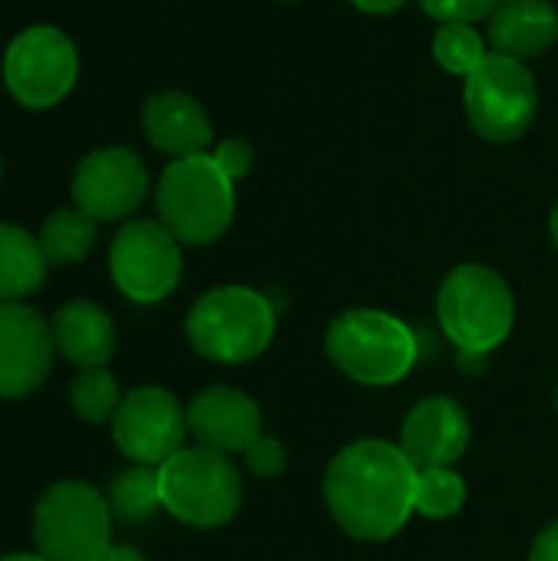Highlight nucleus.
<instances>
[{
  "mask_svg": "<svg viewBox=\"0 0 558 561\" xmlns=\"http://www.w3.org/2000/svg\"><path fill=\"white\" fill-rule=\"evenodd\" d=\"M79 76L76 43L49 26L36 23L16 33L3 53V82L7 92L26 108H53L59 105Z\"/></svg>",
  "mask_w": 558,
  "mask_h": 561,
  "instance_id": "nucleus-9",
  "label": "nucleus"
},
{
  "mask_svg": "<svg viewBox=\"0 0 558 561\" xmlns=\"http://www.w3.org/2000/svg\"><path fill=\"white\" fill-rule=\"evenodd\" d=\"M349 3L368 16H388V13H398L408 0H349Z\"/></svg>",
  "mask_w": 558,
  "mask_h": 561,
  "instance_id": "nucleus-29",
  "label": "nucleus"
},
{
  "mask_svg": "<svg viewBox=\"0 0 558 561\" xmlns=\"http://www.w3.org/2000/svg\"><path fill=\"white\" fill-rule=\"evenodd\" d=\"M141 131L148 145L161 154L174 158H191L204 154L214 141V125L204 112V105L178 89L155 92L141 105Z\"/></svg>",
  "mask_w": 558,
  "mask_h": 561,
  "instance_id": "nucleus-16",
  "label": "nucleus"
},
{
  "mask_svg": "<svg viewBox=\"0 0 558 561\" xmlns=\"http://www.w3.org/2000/svg\"><path fill=\"white\" fill-rule=\"evenodd\" d=\"M464 112L470 128L497 145L520 141L539 112V85L523 59L493 53L464 79Z\"/></svg>",
  "mask_w": 558,
  "mask_h": 561,
  "instance_id": "nucleus-7",
  "label": "nucleus"
},
{
  "mask_svg": "<svg viewBox=\"0 0 558 561\" xmlns=\"http://www.w3.org/2000/svg\"><path fill=\"white\" fill-rule=\"evenodd\" d=\"M431 53L444 72L467 79L490 56V43L474 23H441L434 33Z\"/></svg>",
  "mask_w": 558,
  "mask_h": 561,
  "instance_id": "nucleus-22",
  "label": "nucleus"
},
{
  "mask_svg": "<svg viewBox=\"0 0 558 561\" xmlns=\"http://www.w3.org/2000/svg\"><path fill=\"white\" fill-rule=\"evenodd\" d=\"M112 506L86 480L53 483L36 503L33 539L49 561H99L112 546Z\"/></svg>",
  "mask_w": 558,
  "mask_h": 561,
  "instance_id": "nucleus-8",
  "label": "nucleus"
},
{
  "mask_svg": "<svg viewBox=\"0 0 558 561\" xmlns=\"http://www.w3.org/2000/svg\"><path fill=\"white\" fill-rule=\"evenodd\" d=\"M151 178L145 161L132 148L89 151L72 174V201L92 220H122L135 214L148 197Z\"/></svg>",
  "mask_w": 558,
  "mask_h": 561,
  "instance_id": "nucleus-12",
  "label": "nucleus"
},
{
  "mask_svg": "<svg viewBox=\"0 0 558 561\" xmlns=\"http://www.w3.org/2000/svg\"><path fill=\"white\" fill-rule=\"evenodd\" d=\"M109 506L125 523H145L161 506V486H158V467L135 463L122 470L109 486Z\"/></svg>",
  "mask_w": 558,
  "mask_h": 561,
  "instance_id": "nucleus-21",
  "label": "nucleus"
},
{
  "mask_svg": "<svg viewBox=\"0 0 558 561\" xmlns=\"http://www.w3.org/2000/svg\"><path fill=\"white\" fill-rule=\"evenodd\" d=\"M210 154H214V161L224 168V174H227L230 181L247 178L250 168H253V148H250V141H243V138H224Z\"/></svg>",
  "mask_w": 558,
  "mask_h": 561,
  "instance_id": "nucleus-27",
  "label": "nucleus"
},
{
  "mask_svg": "<svg viewBox=\"0 0 558 561\" xmlns=\"http://www.w3.org/2000/svg\"><path fill=\"white\" fill-rule=\"evenodd\" d=\"M464 500H467V486H464L460 473H454V467L418 473L414 513H421L428 519H451L460 513Z\"/></svg>",
  "mask_w": 558,
  "mask_h": 561,
  "instance_id": "nucleus-24",
  "label": "nucleus"
},
{
  "mask_svg": "<svg viewBox=\"0 0 558 561\" xmlns=\"http://www.w3.org/2000/svg\"><path fill=\"white\" fill-rule=\"evenodd\" d=\"M49 322L30 306L0 302V398H23L43 385L53 365Z\"/></svg>",
  "mask_w": 558,
  "mask_h": 561,
  "instance_id": "nucleus-13",
  "label": "nucleus"
},
{
  "mask_svg": "<svg viewBox=\"0 0 558 561\" xmlns=\"http://www.w3.org/2000/svg\"><path fill=\"white\" fill-rule=\"evenodd\" d=\"M276 3H299V0H276Z\"/></svg>",
  "mask_w": 558,
  "mask_h": 561,
  "instance_id": "nucleus-33",
  "label": "nucleus"
},
{
  "mask_svg": "<svg viewBox=\"0 0 558 561\" xmlns=\"http://www.w3.org/2000/svg\"><path fill=\"white\" fill-rule=\"evenodd\" d=\"M187 411L164 388H135L122 398L112 417V440L132 460L145 467H161L184 447Z\"/></svg>",
  "mask_w": 558,
  "mask_h": 561,
  "instance_id": "nucleus-11",
  "label": "nucleus"
},
{
  "mask_svg": "<svg viewBox=\"0 0 558 561\" xmlns=\"http://www.w3.org/2000/svg\"><path fill=\"white\" fill-rule=\"evenodd\" d=\"M418 3L437 23H477V20H490L503 0H418Z\"/></svg>",
  "mask_w": 558,
  "mask_h": 561,
  "instance_id": "nucleus-25",
  "label": "nucleus"
},
{
  "mask_svg": "<svg viewBox=\"0 0 558 561\" xmlns=\"http://www.w3.org/2000/svg\"><path fill=\"white\" fill-rule=\"evenodd\" d=\"M39 247H43L46 263H56V266L79 263L95 247V220L79 207H62L46 217L39 230Z\"/></svg>",
  "mask_w": 558,
  "mask_h": 561,
  "instance_id": "nucleus-20",
  "label": "nucleus"
},
{
  "mask_svg": "<svg viewBox=\"0 0 558 561\" xmlns=\"http://www.w3.org/2000/svg\"><path fill=\"white\" fill-rule=\"evenodd\" d=\"M0 561H49L46 556H26V552H16V556H3Z\"/></svg>",
  "mask_w": 558,
  "mask_h": 561,
  "instance_id": "nucleus-31",
  "label": "nucleus"
},
{
  "mask_svg": "<svg viewBox=\"0 0 558 561\" xmlns=\"http://www.w3.org/2000/svg\"><path fill=\"white\" fill-rule=\"evenodd\" d=\"M184 332L201 358L217 365H247L270 348L276 312L273 302L250 286H220L191 306Z\"/></svg>",
  "mask_w": 558,
  "mask_h": 561,
  "instance_id": "nucleus-3",
  "label": "nucleus"
},
{
  "mask_svg": "<svg viewBox=\"0 0 558 561\" xmlns=\"http://www.w3.org/2000/svg\"><path fill=\"white\" fill-rule=\"evenodd\" d=\"M158 486L161 506L194 529L227 526L243 503V483L234 460L201 444L168 457L158 467Z\"/></svg>",
  "mask_w": 558,
  "mask_h": 561,
  "instance_id": "nucleus-6",
  "label": "nucleus"
},
{
  "mask_svg": "<svg viewBox=\"0 0 558 561\" xmlns=\"http://www.w3.org/2000/svg\"><path fill=\"white\" fill-rule=\"evenodd\" d=\"M243 460H247L250 473L260 477V480H276V477H283V473H286V463H289L283 444L273 440V437H266V434H263L257 444L247 447Z\"/></svg>",
  "mask_w": 558,
  "mask_h": 561,
  "instance_id": "nucleus-26",
  "label": "nucleus"
},
{
  "mask_svg": "<svg viewBox=\"0 0 558 561\" xmlns=\"http://www.w3.org/2000/svg\"><path fill=\"white\" fill-rule=\"evenodd\" d=\"M46 283V256L39 237L23 227L0 224V302L33 296Z\"/></svg>",
  "mask_w": 558,
  "mask_h": 561,
  "instance_id": "nucleus-19",
  "label": "nucleus"
},
{
  "mask_svg": "<svg viewBox=\"0 0 558 561\" xmlns=\"http://www.w3.org/2000/svg\"><path fill=\"white\" fill-rule=\"evenodd\" d=\"M437 319L444 335L464 355L493 352L513 329L516 302L506 279L483 263L454 266L437 293Z\"/></svg>",
  "mask_w": 558,
  "mask_h": 561,
  "instance_id": "nucleus-5",
  "label": "nucleus"
},
{
  "mask_svg": "<svg viewBox=\"0 0 558 561\" xmlns=\"http://www.w3.org/2000/svg\"><path fill=\"white\" fill-rule=\"evenodd\" d=\"M181 243L161 220H128L109 250V270L132 302H161L181 283Z\"/></svg>",
  "mask_w": 558,
  "mask_h": 561,
  "instance_id": "nucleus-10",
  "label": "nucleus"
},
{
  "mask_svg": "<svg viewBox=\"0 0 558 561\" xmlns=\"http://www.w3.org/2000/svg\"><path fill=\"white\" fill-rule=\"evenodd\" d=\"M470 447V417L451 398H424L401 427V450L414 470L454 467Z\"/></svg>",
  "mask_w": 558,
  "mask_h": 561,
  "instance_id": "nucleus-14",
  "label": "nucleus"
},
{
  "mask_svg": "<svg viewBox=\"0 0 558 561\" xmlns=\"http://www.w3.org/2000/svg\"><path fill=\"white\" fill-rule=\"evenodd\" d=\"M558 39V7L553 0H503L487 20V43L493 53L513 59H536Z\"/></svg>",
  "mask_w": 558,
  "mask_h": 561,
  "instance_id": "nucleus-17",
  "label": "nucleus"
},
{
  "mask_svg": "<svg viewBox=\"0 0 558 561\" xmlns=\"http://www.w3.org/2000/svg\"><path fill=\"white\" fill-rule=\"evenodd\" d=\"M49 332L56 352L79 371L105 368V362L115 352V322L105 309H99L89 299H72L59 306L49 322Z\"/></svg>",
  "mask_w": 558,
  "mask_h": 561,
  "instance_id": "nucleus-18",
  "label": "nucleus"
},
{
  "mask_svg": "<svg viewBox=\"0 0 558 561\" xmlns=\"http://www.w3.org/2000/svg\"><path fill=\"white\" fill-rule=\"evenodd\" d=\"M326 355L345 378L368 388H388L418 365V335L388 312L352 309L332 319Z\"/></svg>",
  "mask_w": 558,
  "mask_h": 561,
  "instance_id": "nucleus-4",
  "label": "nucleus"
},
{
  "mask_svg": "<svg viewBox=\"0 0 558 561\" xmlns=\"http://www.w3.org/2000/svg\"><path fill=\"white\" fill-rule=\"evenodd\" d=\"M237 181L224 174L210 151L174 158L158 181L155 204L161 224L187 247H207L227 233L237 214Z\"/></svg>",
  "mask_w": 558,
  "mask_h": 561,
  "instance_id": "nucleus-2",
  "label": "nucleus"
},
{
  "mask_svg": "<svg viewBox=\"0 0 558 561\" xmlns=\"http://www.w3.org/2000/svg\"><path fill=\"white\" fill-rule=\"evenodd\" d=\"M99 561H148L138 549H132V546H109L102 556H99Z\"/></svg>",
  "mask_w": 558,
  "mask_h": 561,
  "instance_id": "nucleus-30",
  "label": "nucleus"
},
{
  "mask_svg": "<svg viewBox=\"0 0 558 561\" xmlns=\"http://www.w3.org/2000/svg\"><path fill=\"white\" fill-rule=\"evenodd\" d=\"M69 404L72 411L89 421V424H102V421H112L118 404H122V394H118V381L112 378V371L105 368H86L72 378L69 385Z\"/></svg>",
  "mask_w": 558,
  "mask_h": 561,
  "instance_id": "nucleus-23",
  "label": "nucleus"
},
{
  "mask_svg": "<svg viewBox=\"0 0 558 561\" xmlns=\"http://www.w3.org/2000/svg\"><path fill=\"white\" fill-rule=\"evenodd\" d=\"M549 233H553V243L558 247V204L556 210H553V217H549Z\"/></svg>",
  "mask_w": 558,
  "mask_h": 561,
  "instance_id": "nucleus-32",
  "label": "nucleus"
},
{
  "mask_svg": "<svg viewBox=\"0 0 558 561\" xmlns=\"http://www.w3.org/2000/svg\"><path fill=\"white\" fill-rule=\"evenodd\" d=\"M187 431L201 447L220 454H247L263 437L260 404L237 388H207L187 408Z\"/></svg>",
  "mask_w": 558,
  "mask_h": 561,
  "instance_id": "nucleus-15",
  "label": "nucleus"
},
{
  "mask_svg": "<svg viewBox=\"0 0 558 561\" xmlns=\"http://www.w3.org/2000/svg\"><path fill=\"white\" fill-rule=\"evenodd\" d=\"M529 561H558V523L546 526L536 542H533V552H529Z\"/></svg>",
  "mask_w": 558,
  "mask_h": 561,
  "instance_id": "nucleus-28",
  "label": "nucleus"
},
{
  "mask_svg": "<svg viewBox=\"0 0 558 561\" xmlns=\"http://www.w3.org/2000/svg\"><path fill=\"white\" fill-rule=\"evenodd\" d=\"M418 470L388 440H355L326 470V503L335 523L362 542H385L414 513Z\"/></svg>",
  "mask_w": 558,
  "mask_h": 561,
  "instance_id": "nucleus-1",
  "label": "nucleus"
}]
</instances>
